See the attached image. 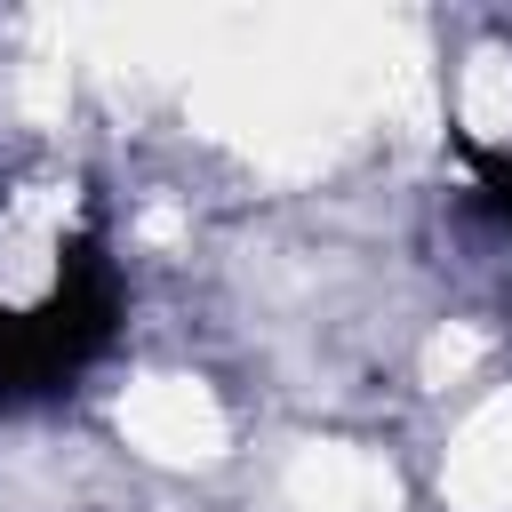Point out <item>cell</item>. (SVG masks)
Segmentation results:
<instances>
[{"label":"cell","instance_id":"1","mask_svg":"<svg viewBox=\"0 0 512 512\" xmlns=\"http://www.w3.org/2000/svg\"><path fill=\"white\" fill-rule=\"evenodd\" d=\"M112 328V256L80 192L0 176V400L64 384Z\"/></svg>","mask_w":512,"mask_h":512},{"label":"cell","instance_id":"2","mask_svg":"<svg viewBox=\"0 0 512 512\" xmlns=\"http://www.w3.org/2000/svg\"><path fill=\"white\" fill-rule=\"evenodd\" d=\"M456 144L472 160L480 200L512 216V40L464 64V80H456Z\"/></svg>","mask_w":512,"mask_h":512}]
</instances>
